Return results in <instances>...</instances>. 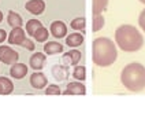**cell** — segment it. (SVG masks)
Wrapping results in <instances>:
<instances>
[{
  "instance_id": "7a4b0ae2",
  "label": "cell",
  "mask_w": 145,
  "mask_h": 136,
  "mask_svg": "<svg viewBox=\"0 0 145 136\" xmlns=\"http://www.w3.org/2000/svg\"><path fill=\"white\" fill-rule=\"evenodd\" d=\"M115 41L125 52H136L144 46L142 34L133 25H121L115 30Z\"/></svg>"
},
{
  "instance_id": "4316f807",
  "label": "cell",
  "mask_w": 145,
  "mask_h": 136,
  "mask_svg": "<svg viewBox=\"0 0 145 136\" xmlns=\"http://www.w3.org/2000/svg\"><path fill=\"white\" fill-rule=\"evenodd\" d=\"M8 37L7 32L4 30V29H0V43H3V41H6Z\"/></svg>"
},
{
  "instance_id": "9a60e30c",
  "label": "cell",
  "mask_w": 145,
  "mask_h": 136,
  "mask_svg": "<svg viewBox=\"0 0 145 136\" xmlns=\"http://www.w3.org/2000/svg\"><path fill=\"white\" fill-rule=\"evenodd\" d=\"M82 43H84V36H82L81 33L74 32V33L69 34V36L66 37V44H67L69 47H71V48L80 47Z\"/></svg>"
},
{
  "instance_id": "4fadbf2b",
  "label": "cell",
  "mask_w": 145,
  "mask_h": 136,
  "mask_svg": "<svg viewBox=\"0 0 145 136\" xmlns=\"http://www.w3.org/2000/svg\"><path fill=\"white\" fill-rule=\"evenodd\" d=\"M63 51V46L59 41H47L44 44V52L47 55H56Z\"/></svg>"
},
{
  "instance_id": "7c38bea8",
  "label": "cell",
  "mask_w": 145,
  "mask_h": 136,
  "mask_svg": "<svg viewBox=\"0 0 145 136\" xmlns=\"http://www.w3.org/2000/svg\"><path fill=\"white\" fill-rule=\"evenodd\" d=\"M10 74L12 79L21 80L27 74V66L25 63H21V62H15V63H12L11 69H10Z\"/></svg>"
},
{
  "instance_id": "3957f363",
  "label": "cell",
  "mask_w": 145,
  "mask_h": 136,
  "mask_svg": "<svg viewBox=\"0 0 145 136\" xmlns=\"http://www.w3.org/2000/svg\"><path fill=\"white\" fill-rule=\"evenodd\" d=\"M123 87L131 92H140L145 88V66L138 62H131L123 67L121 73Z\"/></svg>"
},
{
  "instance_id": "f1b7e54d",
  "label": "cell",
  "mask_w": 145,
  "mask_h": 136,
  "mask_svg": "<svg viewBox=\"0 0 145 136\" xmlns=\"http://www.w3.org/2000/svg\"><path fill=\"white\" fill-rule=\"evenodd\" d=\"M140 1H141V3H144V4H145V0H140Z\"/></svg>"
},
{
  "instance_id": "ffe728a7",
  "label": "cell",
  "mask_w": 145,
  "mask_h": 136,
  "mask_svg": "<svg viewBox=\"0 0 145 136\" xmlns=\"http://www.w3.org/2000/svg\"><path fill=\"white\" fill-rule=\"evenodd\" d=\"M48 36H49L48 29H45L44 26H41V28H39V29L36 30V33L33 34V39L36 41H40V43H45V41L48 40Z\"/></svg>"
},
{
  "instance_id": "2e32d148",
  "label": "cell",
  "mask_w": 145,
  "mask_h": 136,
  "mask_svg": "<svg viewBox=\"0 0 145 136\" xmlns=\"http://www.w3.org/2000/svg\"><path fill=\"white\" fill-rule=\"evenodd\" d=\"M14 91V84L8 77H0V95H10Z\"/></svg>"
},
{
  "instance_id": "ac0fdd59",
  "label": "cell",
  "mask_w": 145,
  "mask_h": 136,
  "mask_svg": "<svg viewBox=\"0 0 145 136\" xmlns=\"http://www.w3.org/2000/svg\"><path fill=\"white\" fill-rule=\"evenodd\" d=\"M108 7V0H92V13L93 15L103 14Z\"/></svg>"
},
{
  "instance_id": "ba28073f",
  "label": "cell",
  "mask_w": 145,
  "mask_h": 136,
  "mask_svg": "<svg viewBox=\"0 0 145 136\" xmlns=\"http://www.w3.org/2000/svg\"><path fill=\"white\" fill-rule=\"evenodd\" d=\"M47 84H48V79L45 77V74L41 72H37L33 73L32 76H30V85H32L33 88L36 89H42L47 87Z\"/></svg>"
},
{
  "instance_id": "603a6c76",
  "label": "cell",
  "mask_w": 145,
  "mask_h": 136,
  "mask_svg": "<svg viewBox=\"0 0 145 136\" xmlns=\"http://www.w3.org/2000/svg\"><path fill=\"white\" fill-rule=\"evenodd\" d=\"M71 29H75V30H80V32H85V18L84 17H78L75 19L71 21Z\"/></svg>"
},
{
  "instance_id": "83f0119b",
  "label": "cell",
  "mask_w": 145,
  "mask_h": 136,
  "mask_svg": "<svg viewBox=\"0 0 145 136\" xmlns=\"http://www.w3.org/2000/svg\"><path fill=\"white\" fill-rule=\"evenodd\" d=\"M1 21H3V13L0 11V22H1Z\"/></svg>"
},
{
  "instance_id": "5b68a950",
  "label": "cell",
  "mask_w": 145,
  "mask_h": 136,
  "mask_svg": "<svg viewBox=\"0 0 145 136\" xmlns=\"http://www.w3.org/2000/svg\"><path fill=\"white\" fill-rule=\"evenodd\" d=\"M26 39V34L25 30L22 29V26H18V28H12V30L10 32L7 40L10 44H14V46H21L24 40Z\"/></svg>"
},
{
  "instance_id": "8992f818",
  "label": "cell",
  "mask_w": 145,
  "mask_h": 136,
  "mask_svg": "<svg viewBox=\"0 0 145 136\" xmlns=\"http://www.w3.org/2000/svg\"><path fill=\"white\" fill-rule=\"evenodd\" d=\"M25 8L33 15H40L45 11V1L44 0H29L26 1Z\"/></svg>"
},
{
  "instance_id": "52a82bcc",
  "label": "cell",
  "mask_w": 145,
  "mask_h": 136,
  "mask_svg": "<svg viewBox=\"0 0 145 136\" xmlns=\"http://www.w3.org/2000/svg\"><path fill=\"white\" fill-rule=\"evenodd\" d=\"M49 29H51V34L55 39H63L67 34V26L63 21H54L49 26Z\"/></svg>"
},
{
  "instance_id": "5bb4252c",
  "label": "cell",
  "mask_w": 145,
  "mask_h": 136,
  "mask_svg": "<svg viewBox=\"0 0 145 136\" xmlns=\"http://www.w3.org/2000/svg\"><path fill=\"white\" fill-rule=\"evenodd\" d=\"M52 76L56 79L57 81H63L69 77V69L65 65H55L52 67Z\"/></svg>"
},
{
  "instance_id": "7402d4cb",
  "label": "cell",
  "mask_w": 145,
  "mask_h": 136,
  "mask_svg": "<svg viewBox=\"0 0 145 136\" xmlns=\"http://www.w3.org/2000/svg\"><path fill=\"white\" fill-rule=\"evenodd\" d=\"M105 24V19L104 17L101 15V14H96V15H93V22H92V30L93 32H99V30H101L103 29V26Z\"/></svg>"
},
{
  "instance_id": "30bf717a",
  "label": "cell",
  "mask_w": 145,
  "mask_h": 136,
  "mask_svg": "<svg viewBox=\"0 0 145 136\" xmlns=\"http://www.w3.org/2000/svg\"><path fill=\"white\" fill-rule=\"evenodd\" d=\"M45 62H47V56L42 52H34L30 59H29V63H30V67L33 70H41L44 66H45Z\"/></svg>"
},
{
  "instance_id": "cb8c5ba5",
  "label": "cell",
  "mask_w": 145,
  "mask_h": 136,
  "mask_svg": "<svg viewBox=\"0 0 145 136\" xmlns=\"http://www.w3.org/2000/svg\"><path fill=\"white\" fill-rule=\"evenodd\" d=\"M62 94V91H60V87L56 85V84H49L47 85V88H45V95H54V96H57Z\"/></svg>"
},
{
  "instance_id": "277c9868",
  "label": "cell",
  "mask_w": 145,
  "mask_h": 136,
  "mask_svg": "<svg viewBox=\"0 0 145 136\" xmlns=\"http://www.w3.org/2000/svg\"><path fill=\"white\" fill-rule=\"evenodd\" d=\"M19 54L10 46H0V62L6 65H12L18 62Z\"/></svg>"
},
{
  "instance_id": "d4e9b609",
  "label": "cell",
  "mask_w": 145,
  "mask_h": 136,
  "mask_svg": "<svg viewBox=\"0 0 145 136\" xmlns=\"http://www.w3.org/2000/svg\"><path fill=\"white\" fill-rule=\"evenodd\" d=\"M21 47H24V48H26V50H29V51H34V43H33L30 39H25L24 40V43L21 44Z\"/></svg>"
},
{
  "instance_id": "e0dca14e",
  "label": "cell",
  "mask_w": 145,
  "mask_h": 136,
  "mask_svg": "<svg viewBox=\"0 0 145 136\" xmlns=\"http://www.w3.org/2000/svg\"><path fill=\"white\" fill-rule=\"evenodd\" d=\"M7 22L11 28H18V26H22V25H24V19H22V17L19 15L18 13H15V11H8Z\"/></svg>"
},
{
  "instance_id": "484cf974",
  "label": "cell",
  "mask_w": 145,
  "mask_h": 136,
  "mask_svg": "<svg viewBox=\"0 0 145 136\" xmlns=\"http://www.w3.org/2000/svg\"><path fill=\"white\" fill-rule=\"evenodd\" d=\"M138 25H140V28L145 32V8L141 11V14L138 17Z\"/></svg>"
},
{
  "instance_id": "d6986e66",
  "label": "cell",
  "mask_w": 145,
  "mask_h": 136,
  "mask_svg": "<svg viewBox=\"0 0 145 136\" xmlns=\"http://www.w3.org/2000/svg\"><path fill=\"white\" fill-rule=\"evenodd\" d=\"M42 26V24H41L39 19H36V18H33V19H30V21H27L26 22V32H27V34L29 36H32L36 33V30L39 29V28H41Z\"/></svg>"
},
{
  "instance_id": "8fae6325",
  "label": "cell",
  "mask_w": 145,
  "mask_h": 136,
  "mask_svg": "<svg viewBox=\"0 0 145 136\" xmlns=\"http://www.w3.org/2000/svg\"><path fill=\"white\" fill-rule=\"evenodd\" d=\"M81 51H77V50H71V51H67L62 55V62L66 65H71V66H77L78 62L81 61Z\"/></svg>"
},
{
  "instance_id": "6da1fadb",
  "label": "cell",
  "mask_w": 145,
  "mask_h": 136,
  "mask_svg": "<svg viewBox=\"0 0 145 136\" xmlns=\"http://www.w3.org/2000/svg\"><path fill=\"white\" fill-rule=\"evenodd\" d=\"M118 58L115 43L108 37H97L92 43V61L97 66H111Z\"/></svg>"
},
{
  "instance_id": "44dd1931",
  "label": "cell",
  "mask_w": 145,
  "mask_h": 136,
  "mask_svg": "<svg viewBox=\"0 0 145 136\" xmlns=\"http://www.w3.org/2000/svg\"><path fill=\"white\" fill-rule=\"evenodd\" d=\"M72 77H74L75 80H78V81L85 80V79H86V69H85V66H82V65H77V66H74Z\"/></svg>"
},
{
  "instance_id": "9c48e42d",
  "label": "cell",
  "mask_w": 145,
  "mask_h": 136,
  "mask_svg": "<svg viewBox=\"0 0 145 136\" xmlns=\"http://www.w3.org/2000/svg\"><path fill=\"white\" fill-rule=\"evenodd\" d=\"M86 94V87L80 81L69 83L65 89V95H85Z\"/></svg>"
}]
</instances>
